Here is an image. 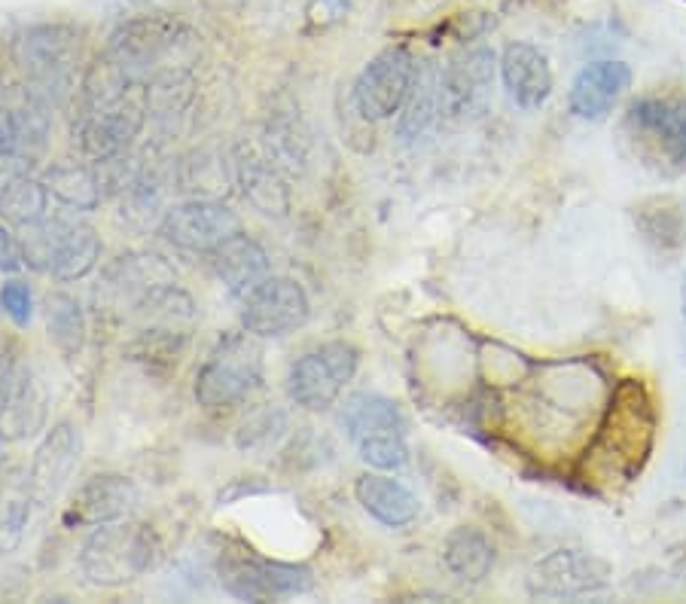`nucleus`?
Segmentation results:
<instances>
[{
    "label": "nucleus",
    "mask_w": 686,
    "mask_h": 604,
    "mask_svg": "<svg viewBox=\"0 0 686 604\" xmlns=\"http://www.w3.org/2000/svg\"><path fill=\"white\" fill-rule=\"evenodd\" d=\"M656 425L659 415L650 388L641 379L619 382L583 461L586 482H632L653 452Z\"/></svg>",
    "instance_id": "nucleus-1"
},
{
    "label": "nucleus",
    "mask_w": 686,
    "mask_h": 604,
    "mask_svg": "<svg viewBox=\"0 0 686 604\" xmlns=\"http://www.w3.org/2000/svg\"><path fill=\"white\" fill-rule=\"evenodd\" d=\"M619 141L644 168L677 177L686 171V98L647 95L629 104Z\"/></svg>",
    "instance_id": "nucleus-2"
},
{
    "label": "nucleus",
    "mask_w": 686,
    "mask_h": 604,
    "mask_svg": "<svg viewBox=\"0 0 686 604\" xmlns=\"http://www.w3.org/2000/svg\"><path fill=\"white\" fill-rule=\"evenodd\" d=\"M162 556L159 534L132 519L92 528L80 547V574L101 589H119L141 580Z\"/></svg>",
    "instance_id": "nucleus-3"
},
{
    "label": "nucleus",
    "mask_w": 686,
    "mask_h": 604,
    "mask_svg": "<svg viewBox=\"0 0 686 604\" xmlns=\"http://www.w3.org/2000/svg\"><path fill=\"white\" fill-rule=\"evenodd\" d=\"M266 379L263 345L254 333H226L199 367L193 397L208 412H223L251 400Z\"/></svg>",
    "instance_id": "nucleus-4"
},
{
    "label": "nucleus",
    "mask_w": 686,
    "mask_h": 604,
    "mask_svg": "<svg viewBox=\"0 0 686 604\" xmlns=\"http://www.w3.org/2000/svg\"><path fill=\"white\" fill-rule=\"evenodd\" d=\"M25 263L61 284L86 278L101 260V238L92 223L77 217H46L22 229Z\"/></svg>",
    "instance_id": "nucleus-5"
},
{
    "label": "nucleus",
    "mask_w": 686,
    "mask_h": 604,
    "mask_svg": "<svg viewBox=\"0 0 686 604\" xmlns=\"http://www.w3.org/2000/svg\"><path fill=\"white\" fill-rule=\"evenodd\" d=\"M342 428L360 461L372 470H400L409 464L406 418L400 406L382 394H351L342 406Z\"/></svg>",
    "instance_id": "nucleus-6"
},
{
    "label": "nucleus",
    "mask_w": 686,
    "mask_h": 604,
    "mask_svg": "<svg viewBox=\"0 0 686 604\" xmlns=\"http://www.w3.org/2000/svg\"><path fill=\"white\" fill-rule=\"evenodd\" d=\"M16 65L37 92L49 104H61L71 95L77 62H80V37L65 25H37L28 28L16 46Z\"/></svg>",
    "instance_id": "nucleus-7"
},
{
    "label": "nucleus",
    "mask_w": 686,
    "mask_h": 604,
    "mask_svg": "<svg viewBox=\"0 0 686 604\" xmlns=\"http://www.w3.org/2000/svg\"><path fill=\"white\" fill-rule=\"evenodd\" d=\"M217 577L223 592L238 601H275L305 595L311 589V571L305 565L272 562L244 547L220 550Z\"/></svg>",
    "instance_id": "nucleus-8"
},
{
    "label": "nucleus",
    "mask_w": 686,
    "mask_h": 604,
    "mask_svg": "<svg viewBox=\"0 0 686 604\" xmlns=\"http://www.w3.org/2000/svg\"><path fill=\"white\" fill-rule=\"evenodd\" d=\"M360 351L351 342H327L305 351L287 373V397L305 412H327L354 379Z\"/></svg>",
    "instance_id": "nucleus-9"
},
{
    "label": "nucleus",
    "mask_w": 686,
    "mask_h": 604,
    "mask_svg": "<svg viewBox=\"0 0 686 604\" xmlns=\"http://www.w3.org/2000/svg\"><path fill=\"white\" fill-rule=\"evenodd\" d=\"M147 83H135L126 95L98 110L80 113L74 126V141L89 162H101L132 150L147 126Z\"/></svg>",
    "instance_id": "nucleus-10"
},
{
    "label": "nucleus",
    "mask_w": 686,
    "mask_h": 604,
    "mask_svg": "<svg viewBox=\"0 0 686 604\" xmlns=\"http://www.w3.org/2000/svg\"><path fill=\"white\" fill-rule=\"evenodd\" d=\"M235 232H241V217L220 199H183L165 208L159 220V235L168 245L196 257H211Z\"/></svg>",
    "instance_id": "nucleus-11"
},
{
    "label": "nucleus",
    "mask_w": 686,
    "mask_h": 604,
    "mask_svg": "<svg viewBox=\"0 0 686 604\" xmlns=\"http://www.w3.org/2000/svg\"><path fill=\"white\" fill-rule=\"evenodd\" d=\"M284 153L275 141L241 138L232 147V174L241 196L266 217H287L290 187L284 180Z\"/></svg>",
    "instance_id": "nucleus-12"
},
{
    "label": "nucleus",
    "mask_w": 686,
    "mask_h": 604,
    "mask_svg": "<svg viewBox=\"0 0 686 604\" xmlns=\"http://www.w3.org/2000/svg\"><path fill=\"white\" fill-rule=\"evenodd\" d=\"M308 321V296L299 281L269 275L241 299V327L257 339H278Z\"/></svg>",
    "instance_id": "nucleus-13"
},
{
    "label": "nucleus",
    "mask_w": 686,
    "mask_h": 604,
    "mask_svg": "<svg viewBox=\"0 0 686 604\" xmlns=\"http://www.w3.org/2000/svg\"><path fill=\"white\" fill-rule=\"evenodd\" d=\"M412 80H415V62L406 49L394 46V49L379 52L354 83L357 113L363 119H369V123L391 119L394 113H400Z\"/></svg>",
    "instance_id": "nucleus-14"
},
{
    "label": "nucleus",
    "mask_w": 686,
    "mask_h": 604,
    "mask_svg": "<svg viewBox=\"0 0 686 604\" xmlns=\"http://www.w3.org/2000/svg\"><path fill=\"white\" fill-rule=\"evenodd\" d=\"M138 507V486L122 473H95L71 492L61 525L65 528H98L129 519Z\"/></svg>",
    "instance_id": "nucleus-15"
},
{
    "label": "nucleus",
    "mask_w": 686,
    "mask_h": 604,
    "mask_svg": "<svg viewBox=\"0 0 686 604\" xmlns=\"http://www.w3.org/2000/svg\"><path fill=\"white\" fill-rule=\"evenodd\" d=\"M171 284H177V275L159 254L129 251L104 266L98 290L113 309H129L135 315L147 299Z\"/></svg>",
    "instance_id": "nucleus-16"
},
{
    "label": "nucleus",
    "mask_w": 686,
    "mask_h": 604,
    "mask_svg": "<svg viewBox=\"0 0 686 604\" xmlns=\"http://www.w3.org/2000/svg\"><path fill=\"white\" fill-rule=\"evenodd\" d=\"M80 455H83V434L74 421H58V425L46 431L28 467L37 507H52L61 498V492L68 489V482L80 464Z\"/></svg>",
    "instance_id": "nucleus-17"
},
{
    "label": "nucleus",
    "mask_w": 686,
    "mask_h": 604,
    "mask_svg": "<svg viewBox=\"0 0 686 604\" xmlns=\"http://www.w3.org/2000/svg\"><path fill=\"white\" fill-rule=\"evenodd\" d=\"M607 565L580 550H558L540 559L528 574L534 598H580L607 586Z\"/></svg>",
    "instance_id": "nucleus-18"
},
{
    "label": "nucleus",
    "mask_w": 686,
    "mask_h": 604,
    "mask_svg": "<svg viewBox=\"0 0 686 604\" xmlns=\"http://www.w3.org/2000/svg\"><path fill=\"white\" fill-rule=\"evenodd\" d=\"M494 65H497V58L485 46L467 49L458 58H452V62L446 65V71L440 74V107H443V113L452 119L473 113L485 101V95L494 83Z\"/></svg>",
    "instance_id": "nucleus-19"
},
{
    "label": "nucleus",
    "mask_w": 686,
    "mask_h": 604,
    "mask_svg": "<svg viewBox=\"0 0 686 604\" xmlns=\"http://www.w3.org/2000/svg\"><path fill=\"white\" fill-rule=\"evenodd\" d=\"M49 421V391L34 367H16L10 391L0 403V437L7 443H22L46 431Z\"/></svg>",
    "instance_id": "nucleus-20"
},
{
    "label": "nucleus",
    "mask_w": 686,
    "mask_h": 604,
    "mask_svg": "<svg viewBox=\"0 0 686 604\" xmlns=\"http://www.w3.org/2000/svg\"><path fill=\"white\" fill-rule=\"evenodd\" d=\"M217 281L226 287L229 296L244 299L257 284H263L272 272L269 254L257 238H251L244 229L226 238L223 245L208 257Z\"/></svg>",
    "instance_id": "nucleus-21"
},
{
    "label": "nucleus",
    "mask_w": 686,
    "mask_h": 604,
    "mask_svg": "<svg viewBox=\"0 0 686 604\" xmlns=\"http://www.w3.org/2000/svg\"><path fill=\"white\" fill-rule=\"evenodd\" d=\"M632 86V71L622 62H592L586 65L571 86V110L580 119H607L616 101Z\"/></svg>",
    "instance_id": "nucleus-22"
},
{
    "label": "nucleus",
    "mask_w": 686,
    "mask_h": 604,
    "mask_svg": "<svg viewBox=\"0 0 686 604\" xmlns=\"http://www.w3.org/2000/svg\"><path fill=\"white\" fill-rule=\"evenodd\" d=\"M501 77L510 98L522 110H537L552 92L549 58L531 43H510L501 55Z\"/></svg>",
    "instance_id": "nucleus-23"
},
{
    "label": "nucleus",
    "mask_w": 686,
    "mask_h": 604,
    "mask_svg": "<svg viewBox=\"0 0 686 604\" xmlns=\"http://www.w3.org/2000/svg\"><path fill=\"white\" fill-rule=\"evenodd\" d=\"M49 190L40 177L28 174L16 156L0 159V217L10 226H34L49 217Z\"/></svg>",
    "instance_id": "nucleus-24"
},
{
    "label": "nucleus",
    "mask_w": 686,
    "mask_h": 604,
    "mask_svg": "<svg viewBox=\"0 0 686 604\" xmlns=\"http://www.w3.org/2000/svg\"><path fill=\"white\" fill-rule=\"evenodd\" d=\"M171 43H174L171 25L144 19V22H132V25L122 28L113 37L107 55L113 58V62H119L122 68H126V74L132 80L144 83V74L162 62V55L171 49Z\"/></svg>",
    "instance_id": "nucleus-25"
},
{
    "label": "nucleus",
    "mask_w": 686,
    "mask_h": 604,
    "mask_svg": "<svg viewBox=\"0 0 686 604\" xmlns=\"http://www.w3.org/2000/svg\"><path fill=\"white\" fill-rule=\"evenodd\" d=\"M635 226L644 245L659 257H677L686 248V205L677 196H650L635 205Z\"/></svg>",
    "instance_id": "nucleus-26"
},
{
    "label": "nucleus",
    "mask_w": 686,
    "mask_h": 604,
    "mask_svg": "<svg viewBox=\"0 0 686 604\" xmlns=\"http://www.w3.org/2000/svg\"><path fill=\"white\" fill-rule=\"evenodd\" d=\"M354 495H357V504L388 528H403L409 522L418 519V498L403 486L400 479L394 476H385V470L379 473H366L357 479L354 486Z\"/></svg>",
    "instance_id": "nucleus-27"
},
{
    "label": "nucleus",
    "mask_w": 686,
    "mask_h": 604,
    "mask_svg": "<svg viewBox=\"0 0 686 604\" xmlns=\"http://www.w3.org/2000/svg\"><path fill=\"white\" fill-rule=\"evenodd\" d=\"M34 492L25 467L0 470V556H13L28 534L34 513Z\"/></svg>",
    "instance_id": "nucleus-28"
},
{
    "label": "nucleus",
    "mask_w": 686,
    "mask_h": 604,
    "mask_svg": "<svg viewBox=\"0 0 686 604\" xmlns=\"http://www.w3.org/2000/svg\"><path fill=\"white\" fill-rule=\"evenodd\" d=\"M43 184L49 190V196L65 205L71 211H95L101 202H104V193H101V184H98V171L95 165H86V162H74V159H65V162H52L46 171H43Z\"/></svg>",
    "instance_id": "nucleus-29"
},
{
    "label": "nucleus",
    "mask_w": 686,
    "mask_h": 604,
    "mask_svg": "<svg viewBox=\"0 0 686 604\" xmlns=\"http://www.w3.org/2000/svg\"><path fill=\"white\" fill-rule=\"evenodd\" d=\"M443 562L455 580L479 586L494 568V543L479 528L461 525L443 543Z\"/></svg>",
    "instance_id": "nucleus-30"
},
{
    "label": "nucleus",
    "mask_w": 686,
    "mask_h": 604,
    "mask_svg": "<svg viewBox=\"0 0 686 604\" xmlns=\"http://www.w3.org/2000/svg\"><path fill=\"white\" fill-rule=\"evenodd\" d=\"M229 184H235L232 156L226 159L214 147H202L190 153L177 168V187L190 199H217L220 193L229 190Z\"/></svg>",
    "instance_id": "nucleus-31"
},
{
    "label": "nucleus",
    "mask_w": 686,
    "mask_h": 604,
    "mask_svg": "<svg viewBox=\"0 0 686 604\" xmlns=\"http://www.w3.org/2000/svg\"><path fill=\"white\" fill-rule=\"evenodd\" d=\"M190 345V327L180 324H144L129 345V357L144 364L153 373H171L177 370L180 357Z\"/></svg>",
    "instance_id": "nucleus-32"
},
{
    "label": "nucleus",
    "mask_w": 686,
    "mask_h": 604,
    "mask_svg": "<svg viewBox=\"0 0 686 604\" xmlns=\"http://www.w3.org/2000/svg\"><path fill=\"white\" fill-rule=\"evenodd\" d=\"M46 333H49V342L58 348L61 357L74 360L77 354H83L86 348V315H83V306L80 299L65 293V290H55L49 293L46 299Z\"/></svg>",
    "instance_id": "nucleus-33"
},
{
    "label": "nucleus",
    "mask_w": 686,
    "mask_h": 604,
    "mask_svg": "<svg viewBox=\"0 0 686 604\" xmlns=\"http://www.w3.org/2000/svg\"><path fill=\"white\" fill-rule=\"evenodd\" d=\"M443 113L440 107V77H436L430 68H415V80L409 86V95L400 107V119H397V135L412 141L421 138L433 119Z\"/></svg>",
    "instance_id": "nucleus-34"
},
{
    "label": "nucleus",
    "mask_w": 686,
    "mask_h": 604,
    "mask_svg": "<svg viewBox=\"0 0 686 604\" xmlns=\"http://www.w3.org/2000/svg\"><path fill=\"white\" fill-rule=\"evenodd\" d=\"M196 101V77L183 68L156 71L147 83V110L159 123L180 119Z\"/></svg>",
    "instance_id": "nucleus-35"
},
{
    "label": "nucleus",
    "mask_w": 686,
    "mask_h": 604,
    "mask_svg": "<svg viewBox=\"0 0 686 604\" xmlns=\"http://www.w3.org/2000/svg\"><path fill=\"white\" fill-rule=\"evenodd\" d=\"M49 101H43L37 92L25 89V98L10 107L13 113V126H16V141L19 153L16 156H34L46 147L49 132H52V119H49Z\"/></svg>",
    "instance_id": "nucleus-36"
},
{
    "label": "nucleus",
    "mask_w": 686,
    "mask_h": 604,
    "mask_svg": "<svg viewBox=\"0 0 686 604\" xmlns=\"http://www.w3.org/2000/svg\"><path fill=\"white\" fill-rule=\"evenodd\" d=\"M281 431H284L281 412H260L238 431V449L251 452V449H260V446H272L281 437Z\"/></svg>",
    "instance_id": "nucleus-37"
},
{
    "label": "nucleus",
    "mask_w": 686,
    "mask_h": 604,
    "mask_svg": "<svg viewBox=\"0 0 686 604\" xmlns=\"http://www.w3.org/2000/svg\"><path fill=\"white\" fill-rule=\"evenodd\" d=\"M0 309L4 315L16 324V327H28L31 315H34V296L31 287L22 278H10L4 287H0Z\"/></svg>",
    "instance_id": "nucleus-38"
},
{
    "label": "nucleus",
    "mask_w": 686,
    "mask_h": 604,
    "mask_svg": "<svg viewBox=\"0 0 686 604\" xmlns=\"http://www.w3.org/2000/svg\"><path fill=\"white\" fill-rule=\"evenodd\" d=\"M25 263V248H22V238H16L4 223H0V272L16 275L22 272Z\"/></svg>",
    "instance_id": "nucleus-39"
},
{
    "label": "nucleus",
    "mask_w": 686,
    "mask_h": 604,
    "mask_svg": "<svg viewBox=\"0 0 686 604\" xmlns=\"http://www.w3.org/2000/svg\"><path fill=\"white\" fill-rule=\"evenodd\" d=\"M16 153H19V141H16L13 113H10V107L0 104V159H4V156H16Z\"/></svg>",
    "instance_id": "nucleus-40"
},
{
    "label": "nucleus",
    "mask_w": 686,
    "mask_h": 604,
    "mask_svg": "<svg viewBox=\"0 0 686 604\" xmlns=\"http://www.w3.org/2000/svg\"><path fill=\"white\" fill-rule=\"evenodd\" d=\"M16 376V360H13V351L7 345H0V403H4L7 391H10V382Z\"/></svg>",
    "instance_id": "nucleus-41"
},
{
    "label": "nucleus",
    "mask_w": 686,
    "mask_h": 604,
    "mask_svg": "<svg viewBox=\"0 0 686 604\" xmlns=\"http://www.w3.org/2000/svg\"><path fill=\"white\" fill-rule=\"evenodd\" d=\"M683 315H686V284H683Z\"/></svg>",
    "instance_id": "nucleus-42"
}]
</instances>
